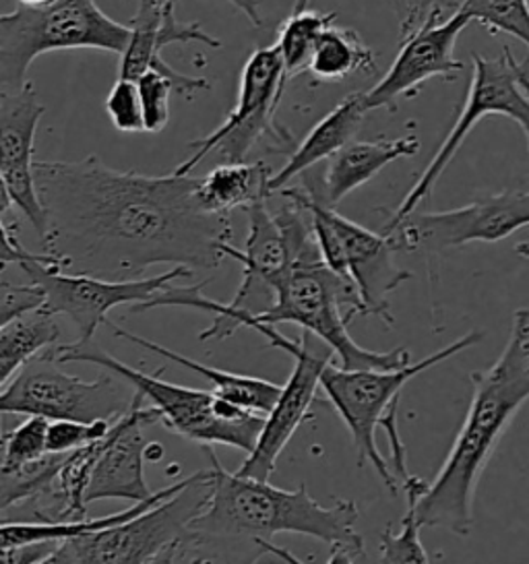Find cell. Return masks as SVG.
<instances>
[{"instance_id": "6da1fadb", "label": "cell", "mask_w": 529, "mask_h": 564, "mask_svg": "<svg viewBox=\"0 0 529 564\" xmlns=\"http://www.w3.org/2000/svg\"><path fill=\"white\" fill-rule=\"evenodd\" d=\"M46 209L42 247L65 271L132 280L153 265L215 269L234 230L198 199V178L148 176L104 164L35 162Z\"/></svg>"}, {"instance_id": "7a4b0ae2", "label": "cell", "mask_w": 529, "mask_h": 564, "mask_svg": "<svg viewBox=\"0 0 529 564\" xmlns=\"http://www.w3.org/2000/svg\"><path fill=\"white\" fill-rule=\"evenodd\" d=\"M212 459V497L191 521L182 552L215 547L224 564H259L261 544L278 533L309 535L331 547L346 546L360 558L364 538L356 530L360 509L356 500L339 498L323 507L309 495L306 484L283 490L269 481L228 471L207 447Z\"/></svg>"}, {"instance_id": "3957f363", "label": "cell", "mask_w": 529, "mask_h": 564, "mask_svg": "<svg viewBox=\"0 0 529 564\" xmlns=\"http://www.w3.org/2000/svg\"><path fill=\"white\" fill-rule=\"evenodd\" d=\"M474 395L462 429L424 495L408 502L420 528L469 535L479 478L515 415L529 401V311L512 315L511 335L495 365L474 372Z\"/></svg>"}, {"instance_id": "277c9868", "label": "cell", "mask_w": 529, "mask_h": 564, "mask_svg": "<svg viewBox=\"0 0 529 564\" xmlns=\"http://www.w3.org/2000/svg\"><path fill=\"white\" fill-rule=\"evenodd\" d=\"M356 316H366L358 288L330 269L323 257H313L290 267L276 285V304L263 315L242 318L238 329L248 323L271 327L294 323L319 337L346 370H397L412 365L406 348L370 351L358 346L347 332Z\"/></svg>"}, {"instance_id": "5b68a950", "label": "cell", "mask_w": 529, "mask_h": 564, "mask_svg": "<svg viewBox=\"0 0 529 564\" xmlns=\"http://www.w3.org/2000/svg\"><path fill=\"white\" fill-rule=\"evenodd\" d=\"M54 358L65 362H85L110 370L118 379L129 382L145 403L155 408L168 431L176 432L188 441L209 445H226L252 453L264 429V415L255 414L226 399H219L212 391L191 389L160 379L155 375L141 372L132 366L120 362L110 351L98 346L94 339L85 344H58L52 348Z\"/></svg>"}, {"instance_id": "8992f818", "label": "cell", "mask_w": 529, "mask_h": 564, "mask_svg": "<svg viewBox=\"0 0 529 564\" xmlns=\"http://www.w3.org/2000/svg\"><path fill=\"white\" fill-rule=\"evenodd\" d=\"M131 25L108 18L96 0H56L48 7H21L0 15V94H15L42 54L91 51L125 54Z\"/></svg>"}, {"instance_id": "52a82bcc", "label": "cell", "mask_w": 529, "mask_h": 564, "mask_svg": "<svg viewBox=\"0 0 529 564\" xmlns=\"http://www.w3.org/2000/svg\"><path fill=\"white\" fill-rule=\"evenodd\" d=\"M9 265L19 267L30 282L37 283L46 292V313L71 318L77 329V344L91 341L99 325L108 323V313L116 306L131 304L132 308L145 304L162 294L172 282L193 275V269L188 267H174L141 280H101L85 273H71L46 252L25 249L17 238L13 224L2 219L0 267L7 271Z\"/></svg>"}, {"instance_id": "ba28073f", "label": "cell", "mask_w": 529, "mask_h": 564, "mask_svg": "<svg viewBox=\"0 0 529 564\" xmlns=\"http://www.w3.org/2000/svg\"><path fill=\"white\" fill-rule=\"evenodd\" d=\"M482 337L484 335L479 332L467 333L424 360L397 370H346L342 366H333L331 360L323 366L321 389L344 420L347 431L352 432L358 465H373L391 492H397L401 484L396 471L380 455L377 431L382 429V422L389 415L397 414V399L408 382L432 366L443 365L465 349L478 346Z\"/></svg>"}, {"instance_id": "9c48e42d", "label": "cell", "mask_w": 529, "mask_h": 564, "mask_svg": "<svg viewBox=\"0 0 529 564\" xmlns=\"http://www.w3.org/2000/svg\"><path fill=\"white\" fill-rule=\"evenodd\" d=\"M288 82L290 79L285 77L283 61L276 44L252 52L240 75L236 106L214 133L191 143L195 153L184 160L174 174L191 176V172L212 153H217L224 164H230L247 162L245 158L259 143H273L288 150L292 134L276 120Z\"/></svg>"}, {"instance_id": "30bf717a", "label": "cell", "mask_w": 529, "mask_h": 564, "mask_svg": "<svg viewBox=\"0 0 529 564\" xmlns=\"http://www.w3.org/2000/svg\"><path fill=\"white\" fill-rule=\"evenodd\" d=\"M52 349L33 358L15 377L2 384V414L37 415L75 422H115L131 408L134 389L127 381L104 375L98 381H83L61 370Z\"/></svg>"}, {"instance_id": "8fae6325", "label": "cell", "mask_w": 529, "mask_h": 564, "mask_svg": "<svg viewBox=\"0 0 529 564\" xmlns=\"http://www.w3.org/2000/svg\"><path fill=\"white\" fill-rule=\"evenodd\" d=\"M472 61H474V77H472L467 100L460 112V118L453 124L451 133L446 134L436 155L430 160L427 170L408 191L406 199L401 200L396 214L387 221L382 230L385 236H389L397 226H401L408 217L413 216L422 205V200L429 199L430 193L434 191L446 166L453 162L463 141L474 131V127L482 118L500 115L515 120L526 133L529 151V96L519 82V61L512 56L511 48H505L498 58H486L478 52H474Z\"/></svg>"}, {"instance_id": "7c38bea8", "label": "cell", "mask_w": 529, "mask_h": 564, "mask_svg": "<svg viewBox=\"0 0 529 564\" xmlns=\"http://www.w3.org/2000/svg\"><path fill=\"white\" fill-rule=\"evenodd\" d=\"M212 497V467L193 474L179 495L115 528L73 542L83 564H145L164 547L182 542L191 521Z\"/></svg>"}, {"instance_id": "4fadbf2b", "label": "cell", "mask_w": 529, "mask_h": 564, "mask_svg": "<svg viewBox=\"0 0 529 564\" xmlns=\"http://www.w3.org/2000/svg\"><path fill=\"white\" fill-rule=\"evenodd\" d=\"M247 327L267 337L269 348L281 349L294 358V368L285 384H281L278 403L264 415V429L257 447L248 453L245 464L238 469L240 476L269 481L283 448L288 447L302 422L311 417L316 391L321 389V370L331 360V349L325 354H314L306 332L298 339H290L263 323H248Z\"/></svg>"}, {"instance_id": "5bb4252c", "label": "cell", "mask_w": 529, "mask_h": 564, "mask_svg": "<svg viewBox=\"0 0 529 564\" xmlns=\"http://www.w3.org/2000/svg\"><path fill=\"white\" fill-rule=\"evenodd\" d=\"M529 226V193L505 191L460 209L413 214L389 234L399 252H443L469 242H500Z\"/></svg>"}, {"instance_id": "9a60e30c", "label": "cell", "mask_w": 529, "mask_h": 564, "mask_svg": "<svg viewBox=\"0 0 529 564\" xmlns=\"http://www.w3.org/2000/svg\"><path fill=\"white\" fill-rule=\"evenodd\" d=\"M44 112L32 84L15 94H0L2 214L15 207L40 238L46 234V209L35 184L33 143Z\"/></svg>"}, {"instance_id": "2e32d148", "label": "cell", "mask_w": 529, "mask_h": 564, "mask_svg": "<svg viewBox=\"0 0 529 564\" xmlns=\"http://www.w3.org/2000/svg\"><path fill=\"white\" fill-rule=\"evenodd\" d=\"M472 21L462 11L445 23H430L420 32L401 40L393 65L370 91H364L368 110L385 108L396 112L399 98L418 96L432 77L455 82L465 65L455 58V44Z\"/></svg>"}, {"instance_id": "e0dca14e", "label": "cell", "mask_w": 529, "mask_h": 564, "mask_svg": "<svg viewBox=\"0 0 529 564\" xmlns=\"http://www.w3.org/2000/svg\"><path fill=\"white\" fill-rule=\"evenodd\" d=\"M160 422V412L145 405V398L134 391L131 408L115 420L110 432L101 438L98 462L85 495L87 505L110 498L134 505L153 497L145 480V459L151 445L145 429Z\"/></svg>"}, {"instance_id": "ac0fdd59", "label": "cell", "mask_w": 529, "mask_h": 564, "mask_svg": "<svg viewBox=\"0 0 529 564\" xmlns=\"http://www.w3.org/2000/svg\"><path fill=\"white\" fill-rule=\"evenodd\" d=\"M325 216L342 240L347 273L360 292L366 316H379L389 327H393L389 294L401 283L412 280V273L396 263V254L399 252L396 240L347 219L337 214L335 207L325 205Z\"/></svg>"}, {"instance_id": "d6986e66", "label": "cell", "mask_w": 529, "mask_h": 564, "mask_svg": "<svg viewBox=\"0 0 529 564\" xmlns=\"http://www.w3.org/2000/svg\"><path fill=\"white\" fill-rule=\"evenodd\" d=\"M222 48V42L207 34L201 23H182L174 0H139L131 21V42L120 56V77L139 79L148 70H168L162 51L172 44H193Z\"/></svg>"}, {"instance_id": "ffe728a7", "label": "cell", "mask_w": 529, "mask_h": 564, "mask_svg": "<svg viewBox=\"0 0 529 564\" xmlns=\"http://www.w3.org/2000/svg\"><path fill=\"white\" fill-rule=\"evenodd\" d=\"M420 151V139L406 134L399 139H373L352 141L339 153L327 160L321 184L309 193L327 207H337L349 193L370 183L382 167L393 164L401 158H413Z\"/></svg>"}, {"instance_id": "44dd1931", "label": "cell", "mask_w": 529, "mask_h": 564, "mask_svg": "<svg viewBox=\"0 0 529 564\" xmlns=\"http://www.w3.org/2000/svg\"><path fill=\"white\" fill-rule=\"evenodd\" d=\"M368 106L364 100V91L349 94L339 101L327 117L321 118L311 133L304 137V141L298 145L285 166L271 178V193H278L283 184L290 183L300 174H304L309 167L316 166L319 162L331 160L335 153L344 150L352 143V139L358 134L363 127L364 118L368 115Z\"/></svg>"}, {"instance_id": "7402d4cb", "label": "cell", "mask_w": 529, "mask_h": 564, "mask_svg": "<svg viewBox=\"0 0 529 564\" xmlns=\"http://www.w3.org/2000/svg\"><path fill=\"white\" fill-rule=\"evenodd\" d=\"M186 481H188V478L179 481V484H172L164 490L153 492V497L141 500V502H134L125 511L106 514V517H96V519L87 517L82 521H54V523H50V521H11V519H2V525H0L2 550L28 546V544H58V542L77 540L82 535L115 528V525L131 521L134 517L158 507L160 502H164L168 498L179 495L182 488L186 486Z\"/></svg>"}, {"instance_id": "603a6c76", "label": "cell", "mask_w": 529, "mask_h": 564, "mask_svg": "<svg viewBox=\"0 0 529 564\" xmlns=\"http://www.w3.org/2000/svg\"><path fill=\"white\" fill-rule=\"evenodd\" d=\"M110 329L115 332L116 337L120 339H127L139 348L148 349L153 354H160L168 358L170 362L174 365L184 366L193 372H197L201 377H205V381L212 384V393H215L219 399H226L230 403H236L245 410H250L255 414L267 415L273 405L278 403V399L281 395L280 384L276 382L264 381V379H255V377H245V375H234V372H226V370H219V368H212V366L201 365L195 362L186 356H182L174 349L164 348L155 341H149L145 337H139L134 333L127 332L122 327H116L115 323H108Z\"/></svg>"}, {"instance_id": "cb8c5ba5", "label": "cell", "mask_w": 529, "mask_h": 564, "mask_svg": "<svg viewBox=\"0 0 529 564\" xmlns=\"http://www.w3.org/2000/svg\"><path fill=\"white\" fill-rule=\"evenodd\" d=\"M271 178L273 172L264 162L219 164L198 178V199L207 212L230 216L234 209H250L273 195Z\"/></svg>"}, {"instance_id": "d4e9b609", "label": "cell", "mask_w": 529, "mask_h": 564, "mask_svg": "<svg viewBox=\"0 0 529 564\" xmlns=\"http://www.w3.org/2000/svg\"><path fill=\"white\" fill-rule=\"evenodd\" d=\"M61 327L44 308L0 325V384H7L33 358L58 346Z\"/></svg>"}, {"instance_id": "484cf974", "label": "cell", "mask_w": 529, "mask_h": 564, "mask_svg": "<svg viewBox=\"0 0 529 564\" xmlns=\"http://www.w3.org/2000/svg\"><path fill=\"white\" fill-rule=\"evenodd\" d=\"M377 70V58L370 46L356 30L331 25L321 35L311 61L309 73L316 82L339 84L356 73L373 75Z\"/></svg>"}, {"instance_id": "4316f807", "label": "cell", "mask_w": 529, "mask_h": 564, "mask_svg": "<svg viewBox=\"0 0 529 564\" xmlns=\"http://www.w3.org/2000/svg\"><path fill=\"white\" fill-rule=\"evenodd\" d=\"M335 13H319V11H292V15L285 19L278 35V51H280L285 77L292 79L311 68L316 44L321 35L335 23Z\"/></svg>"}, {"instance_id": "83f0119b", "label": "cell", "mask_w": 529, "mask_h": 564, "mask_svg": "<svg viewBox=\"0 0 529 564\" xmlns=\"http://www.w3.org/2000/svg\"><path fill=\"white\" fill-rule=\"evenodd\" d=\"M50 420L28 415L17 429L2 436L0 476L17 474L48 455Z\"/></svg>"}, {"instance_id": "f1b7e54d", "label": "cell", "mask_w": 529, "mask_h": 564, "mask_svg": "<svg viewBox=\"0 0 529 564\" xmlns=\"http://www.w3.org/2000/svg\"><path fill=\"white\" fill-rule=\"evenodd\" d=\"M460 11L490 34L512 35L529 48V0H463Z\"/></svg>"}, {"instance_id": "f546056e", "label": "cell", "mask_w": 529, "mask_h": 564, "mask_svg": "<svg viewBox=\"0 0 529 564\" xmlns=\"http://www.w3.org/2000/svg\"><path fill=\"white\" fill-rule=\"evenodd\" d=\"M420 530L412 511H406L403 519H399L397 530L396 523H389L380 533L379 564H430Z\"/></svg>"}, {"instance_id": "4dcf8cb0", "label": "cell", "mask_w": 529, "mask_h": 564, "mask_svg": "<svg viewBox=\"0 0 529 564\" xmlns=\"http://www.w3.org/2000/svg\"><path fill=\"white\" fill-rule=\"evenodd\" d=\"M106 112L120 133H143L145 118L139 85L134 79L118 77L106 98Z\"/></svg>"}, {"instance_id": "1f68e13d", "label": "cell", "mask_w": 529, "mask_h": 564, "mask_svg": "<svg viewBox=\"0 0 529 564\" xmlns=\"http://www.w3.org/2000/svg\"><path fill=\"white\" fill-rule=\"evenodd\" d=\"M115 422L99 420V422H75V420H54L48 426V453L52 455H66L73 451L87 447L104 438Z\"/></svg>"}, {"instance_id": "d6a6232c", "label": "cell", "mask_w": 529, "mask_h": 564, "mask_svg": "<svg viewBox=\"0 0 529 564\" xmlns=\"http://www.w3.org/2000/svg\"><path fill=\"white\" fill-rule=\"evenodd\" d=\"M457 0H397L401 40L420 32L430 23H445L460 13Z\"/></svg>"}, {"instance_id": "836d02e7", "label": "cell", "mask_w": 529, "mask_h": 564, "mask_svg": "<svg viewBox=\"0 0 529 564\" xmlns=\"http://www.w3.org/2000/svg\"><path fill=\"white\" fill-rule=\"evenodd\" d=\"M46 306V292L37 283H0V325Z\"/></svg>"}, {"instance_id": "e575fe53", "label": "cell", "mask_w": 529, "mask_h": 564, "mask_svg": "<svg viewBox=\"0 0 529 564\" xmlns=\"http://www.w3.org/2000/svg\"><path fill=\"white\" fill-rule=\"evenodd\" d=\"M33 564H83L79 552L73 542H58L54 550Z\"/></svg>"}, {"instance_id": "d590c367", "label": "cell", "mask_w": 529, "mask_h": 564, "mask_svg": "<svg viewBox=\"0 0 529 564\" xmlns=\"http://www.w3.org/2000/svg\"><path fill=\"white\" fill-rule=\"evenodd\" d=\"M230 2L236 4L247 15L248 21L252 25H257V28L263 25V19H261V13H259V0H230Z\"/></svg>"}, {"instance_id": "8d00e7d4", "label": "cell", "mask_w": 529, "mask_h": 564, "mask_svg": "<svg viewBox=\"0 0 529 564\" xmlns=\"http://www.w3.org/2000/svg\"><path fill=\"white\" fill-rule=\"evenodd\" d=\"M182 554V542H174L164 547L160 554H155L149 563L145 564H176V558Z\"/></svg>"}, {"instance_id": "74e56055", "label": "cell", "mask_w": 529, "mask_h": 564, "mask_svg": "<svg viewBox=\"0 0 529 564\" xmlns=\"http://www.w3.org/2000/svg\"><path fill=\"white\" fill-rule=\"evenodd\" d=\"M354 561H356V554L349 547L335 546L327 564H354Z\"/></svg>"}, {"instance_id": "f35d334b", "label": "cell", "mask_w": 529, "mask_h": 564, "mask_svg": "<svg viewBox=\"0 0 529 564\" xmlns=\"http://www.w3.org/2000/svg\"><path fill=\"white\" fill-rule=\"evenodd\" d=\"M162 455H164V447L160 445V443H151L148 448V457L151 462H158V459H162Z\"/></svg>"}, {"instance_id": "ab89813d", "label": "cell", "mask_w": 529, "mask_h": 564, "mask_svg": "<svg viewBox=\"0 0 529 564\" xmlns=\"http://www.w3.org/2000/svg\"><path fill=\"white\" fill-rule=\"evenodd\" d=\"M519 82L523 85V89L528 91L529 96V67L528 63H519Z\"/></svg>"}, {"instance_id": "60d3db41", "label": "cell", "mask_w": 529, "mask_h": 564, "mask_svg": "<svg viewBox=\"0 0 529 564\" xmlns=\"http://www.w3.org/2000/svg\"><path fill=\"white\" fill-rule=\"evenodd\" d=\"M17 2H21V7H48L56 0H17Z\"/></svg>"}, {"instance_id": "b9f144b4", "label": "cell", "mask_w": 529, "mask_h": 564, "mask_svg": "<svg viewBox=\"0 0 529 564\" xmlns=\"http://www.w3.org/2000/svg\"><path fill=\"white\" fill-rule=\"evenodd\" d=\"M515 252H517V254H521V257H526V259H529V242H519V245L515 247Z\"/></svg>"}, {"instance_id": "7bdbcfd3", "label": "cell", "mask_w": 529, "mask_h": 564, "mask_svg": "<svg viewBox=\"0 0 529 564\" xmlns=\"http://www.w3.org/2000/svg\"><path fill=\"white\" fill-rule=\"evenodd\" d=\"M309 2H311V0H296L294 11H306V9H309Z\"/></svg>"}, {"instance_id": "ee69618b", "label": "cell", "mask_w": 529, "mask_h": 564, "mask_svg": "<svg viewBox=\"0 0 529 564\" xmlns=\"http://www.w3.org/2000/svg\"><path fill=\"white\" fill-rule=\"evenodd\" d=\"M526 63H528V67H529V58H528V61H526Z\"/></svg>"}]
</instances>
